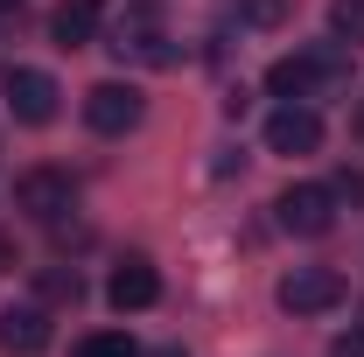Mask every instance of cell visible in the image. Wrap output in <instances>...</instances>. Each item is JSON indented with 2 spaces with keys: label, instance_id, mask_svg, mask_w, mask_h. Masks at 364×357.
<instances>
[{
  "label": "cell",
  "instance_id": "19",
  "mask_svg": "<svg viewBox=\"0 0 364 357\" xmlns=\"http://www.w3.org/2000/svg\"><path fill=\"white\" fill-rule=\"evenodd\" d=\"M7 7H21V0H0V14H7Z\"/></svg>",
  "mask_w": 364,
  "mask_h": 357
},
{
  "label": "cell",
  "instance_id": "12",
  "mask_svg": "<svg viewBox=\"0 0 364 357\" xmlns=\"http://www.w3.org/2000/svg\"><path fill=\"white\" fill-rule=\"evenodd\" d=\"M329 36L336 43H364V0H329Z\"/></svg>",
  "mask_w": 364,
  "mask_h": 357
},
{
  "label": "cell",
  "instance_id": "4",
  "mask_svg": "<svg viewBox=\"0 0 364 357\" xmlns=\"http://www.w3.org/2000/svg\"><path fill=\"white\" fill-rule=\"evenodd\" d=\"M273 302H280L287 315H329L336 302H343V273L336 267H294V273H280Z\"/></svg>",
  "mask_w": 364,
  "mask_h": 357
},
{
  "label": "cell",
  "instance_id": "18",
  "mask_svg": "<svg viewBox=\"0 0 364 357\" xmlns=\"http://www.w3.org/2000/svg\"><path fill=\"white\" fill-rule=\"evenodd\" d=\"M7 267H14V245H7V238H0V273H7Z\"/></svg>",
  "mask_w": 364,
  "mask_h": 357
},
{
  "label": "cell",
  "instance_id": "1",
  "mask_svg": "<svg viewBox=\"0 0 364 357\" xmlns=\"http://www.w3.org/2000/svg\"><path fill=\"white\" fill-rule=\"evenodd\" d=\"M267 91L280 105H316V98H336V91H350V49L336 43H309L294 49V56H280L267 70Z\"/></svg>",
  "mask_w": 364,
  "mask_h": 357
},
{
  "label": "cell",
  "instance_id": "15",
  "mask_svg": "<svg viewBox=\"0 0 364 357\" xmlns=\"http://www.w3.org/2000/svg\"><path fill=\"white\" fill-rule=\"evenodd\" d=\"M43 294L49 302H77V267L70 273H43Z\"/></svg>",
  "mask_w": 364,
  "mask_h": 357
},
{
  "label": "cell",
  "instance_id": "7",
  "mask_svg": "<svg viewBox=\"0 0 364 357\" xmlns=\"http://www.w3.org/2000/svg\"><path fill=\"white\" fill-rule=\"evenodd\" d=\"M0 91H7V112H14L21 127H49V119H56V98H63L49 70H7Z\"/></svg>",
  "mask_w": 364,
  "mask_h": 357
},
{
  "label": "cell",
  "instance_id": "14",
  "mask_svg": "<svg viewBox=\"0 0 364 357\" xmlns=\"http://www.w3.org/2000/svg\"><path fill=\"white\" fill-rule=\"evenodd\" d=\"M238 7V21H252V28H273L280 14H287V0H231Z\"/></svg>",
  "mask_w": 364,
  "mask_h": 357
},
{
  "label": "cell",
  "instance_id": "9",
  "mask_svg": "<svg viewBox=\"0 0 364 357\" xmlns=\"http://www.w3.org/2000/svg\"><path fill=\"white\" fill-rule=\"evenodd\" d=\"M267 147L273 154H316L322 147V112L316 105H280L267 119Z\"/></svg>",
  "mask_w": 364,
  "mask_h": 357
},
{
  "label": "cell",
  "instance_id": "6",
  "mask_svg": "<svg viewBox=\"0 0 364 357\" xmlns=\"http://www.w3.org/2000/svg\"><path fill=\"white\" fill-rule=\"evenodd\" d=\"M105 49H112L119 63H154V70H168V63H176V43L161 36V21H154L147 7H134V14L119 21V36H112Z\"/></svg>",
  "mask_w": 364,
  "mask_h": 357
},
{
  "label": "cell",
  "instance_id": "8",
  "mask_svg": "<svg viewBox=\"0 0 364 357\" xmlns=\"http://www.w3.org/2000/svg\"><path fill=\"white\" fill-rule=\"evenodd\" d=\"M105 302H112V309L119 315H134V309H154V302H161V273H154V260H119V267H112V280H105Z\"/></svg>",
  "mask_w": 364,
  "mask_h": 357
},
{
  "label": "cell",
  "instance_id": "16",
  "mask_svg": "<svg viewBox=\"0 0 364 357\" xmlns=\"http://www.w3.org/2000/svg\"><path fill=\"white\" fill-rule=\"evenodd\" d=\"M336 203H364V169H343L336 176Z\"/></svg>",
  "mask_w": 364,
  "mask_h": 357
},
{
  "label": "cell",
  "instance_id": "11",
  "mask_svg": "<svg viewBox=\"0 0 364 357\" xmlns=\"http://www.w3.org/2000/svg\"><path fill=\"white\" fill-rule=\"evenodd\" d=\"M49 343V315L43 309H0V351H14V357H36Z\"/></svg>",
  "mask_w": 364,
  "mask_h": 357
},
{
  "label": "cell",
  "instance_id": "2",
  "mask_svg": "<svg viewBox=\"0 0 364 357\" xmlns=\"http://www.w3.org/2000/svg\"><path fill=\"white\" fill-rule=\"evenodd\" d=\"M273 218H280V231H294V238H329V231H336V189L294 182V189H280Z\"/></svg>",
  "mask_w": 364,
  "mask_h": 357
},
{
  "label": "cell",
  "instance_id": "17",
  "mask_svg": "<svg viewBox=\"0 0 364 357\" xmlns=\"http://www.w3.org/2000/svg\"><path fill=\"white\" fill-rule=\"evenodd\" d=\"M329 357H364V329H343V336L329 343Z\"/></svg>",
  "mask_w": 364,
  "mask_h": 357
},
{
  "label": "cell",
  "instance_id": "10",
  "mask_svg": "<svg viewBox=\"0 0 364 357\" xmlns=\"http://www.w3.org/2000/svg\"><path fill=\"white\" fill-rule=\"evenodd\" d=\"M98 21H105L98 0H63V7L49 14V43L56 49H85V43H98Z\"/></svg>",
  "mask_w": 364,
  "mask_h": 357
},
{
  "label": "cell",
  "instance_id": "3",
  "mask_svg": "<svg viewBox=\"0 0 364 357\" xmlns=\"http://www.w3.org/2000/svg\"><path fill=\"white\" fill-rule=\"evenodd\" d=\"M14 211H28L36 224H63L77 211V182L63 169H28V176H14Z\"/></svg>",
  "mask_w": 364,
  "mask_h": 357
},
{
  "label": "cell",
  "instance_id": "5",
  "mask_svg": "<svg viewBox=\"0 0 364 357\" xmlns=\"http://www.w3.org/2000/svg\"><path fill=\"white\" fill-rule=\"evenodd\" d=\"M140 112H147V98H140L134 85H119V78H105V85H91L85 91V127L91 134H134L140 127Z\"/></svg>",
  "mask_w": 364,
  "mask_h": 357
},
{
  "label": "cell",
  "instance_id": "13",
  "mask_svg": "<svg viewBox=\"0 0 364 357\" xmlns=\"http://www.w3.org/2000/svg\"><path fill=\"white\" fill-rule=\"evenodd\" d=\"M70 357H140V343L127 336V329H98V336H85Z\"/></svg>",
  "mask_w": 364,
  "mask_h": 357
}]
</instances>
